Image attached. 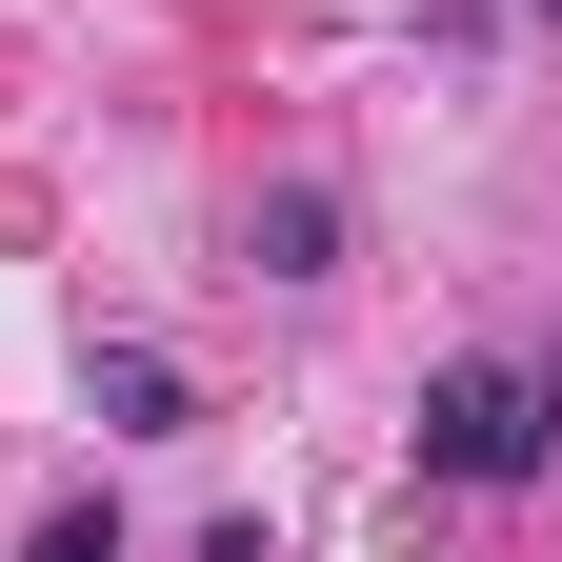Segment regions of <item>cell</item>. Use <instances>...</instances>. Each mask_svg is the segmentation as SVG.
Returning a JSON list of instances; mask_svg holds the SVG:
<instances>
[{"label":"cell","mask_w":562,"mask_h":562,"mask_svg":"<svg viewBox=\"0 0 562 562\" xmlns=\"http://www.w3.org/2000/svg\"><path fill=\"white\" fill-rule=\"evenodd\" d=\"M81 402L121 422V442H161V422H181V362H161V341H81Z\"/></svg>","instance_id":"2"},{"label":"cell","mask_w":562,"mask_h":562,"mask_svg":"<svg viewBox=\"0 0 562 562\" xmlns=\"http://www.w3.org/2000/svg\"><path fill=\"white\" fill-rule=\"evenodd\" d=\"M241 261H261V281H322V261H341V201H322V181L241 201Z\"/></svg>","instance_id":"3"},{"label":"cell","mask_w":562,"mask_h":562,"mask_svg":"<svg viewBox=\"0 0 562 562\" xmlns=\"http://www.w3.org/2000/svg\"><path fill=\"white\" fill-rule=\"evenodd\" d=\"M21 562H121V522H101V503H41V542H21Z\"/></svg>","instance_id":"4"},{"label":"cell","mask_w":562,"mask_h":562,"mask_svg":"<svg viewBox=\"0 0 562 562\" xmlns=\"http://www.w3.org/2000/svg\"><path fill=\"white\" fill-rule=\"evenodd\" d=\"M562 442V362H442L422 382V482H542Z\"/></svg>","instance_id":"1"}]
</instances>
